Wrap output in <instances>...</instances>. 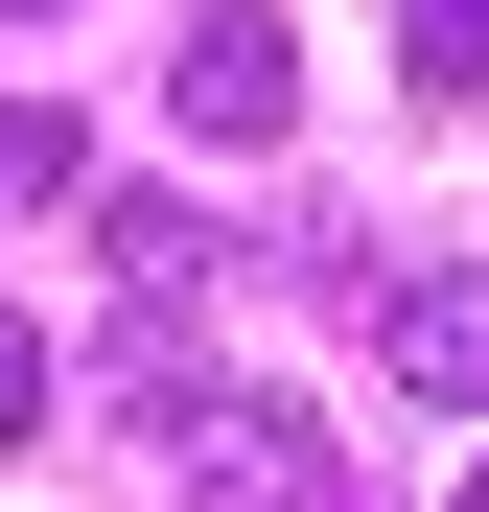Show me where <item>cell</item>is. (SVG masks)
I'll use <instances>...</instances> for the list:
<instances>
[{
    "label": "cell",
    "mask_w": 489,
    "mask_h": 512,
    "mask_svg": "<svg viewBox=\"0 0 489 512\" xmlns=\"http://www.w3.org/2000/svg\"><path fill=\"white\" fill-rule=\"evenodd\" d=\"M140 443H163L187 512H373L350 443H326L303 396H257V373H140Z\"/></svg>",
    "instance_id": "obj_1"
},
{
    "label": "cell",
    "mask_w": 489,
    "mask_h": 512,
    "mask_svg": "<svg viewBox=\"0 0 489 512\" xmlns=\"http://www.w3.org/2000/svg\"><path fill=\"white\" fill-rule=\"evenodd\" d=\"M373 373L420 419H489V256H420V280H373Z\"/></svg>",
    "instance_id": "obj_2"
},
{
    "label": "cell",
    "mask_w": 489,
    "mask_h": 512,
    "mask_svg": "<svg viewBox=\"0 0 489 512\" xmlns=\"http://www.w3.org/2000/svg\"><path fill=\"white\" fill-rule=\"evenodd\" d=\"M163 117H187V140H280V117H303V47H280V0H210V24L163 47Z\"/></svg>",
    "instance_id": "obj_3"
},
{
    "label": "cell",
    "mask_w": 489,
    "mask_h": 512,
    "mask_svg": "<svg viewBox=\"0 0 489 512\" xmlns=\"http://www.w3.org/2000/svg\"><path fill=\"white\" fill-rule=\"evenodd\" d=\"M210 256H233L210 210H163V187H117V280H140V326H163V303H210Z\"/></svg>",
    "instance_id": "obj_4"
},
{
    "label": "cell",
    "mask_w": 489,
    "mask_h": 512,
    "mask_svg": "<svg viewBox=\"0 0 489 512\" xmlns=\"http://www.w3.org/2000/svg\"><path fill=\"white\" fill-rule=\"evenodd\" d=\"M70 187H94V140H70L47 94H0V210H70Z\"/></svg>",
    "instance_id": "obj_5"
},
{
    "label": "cell",
    "mask_w": 489,
    "mask_h": 512,
    "mask_svg": "<svg viewBox=\"0 0 489 512\" xmlns=\"http://www.w3.org/2000/svg\"><path fill=\"white\" fill-rule=\"evenodd\" d=\"M420 94H489V0H420Z\"/></svg>",
    "instance_id": "obj_6"
},
{
    "label": "cell",
    "mask_w": 489,
    "mask_h": 512,
    "mask_svg": "<svg viewBox=\"0 0 489 512\" xmlns=\"http://www.w3.org/2000/svg\"><path fill=\"white\" fill-rule=\"evenodd\" d=\"M24 419H47V350H24V326H0V443H24Z\"/></svg>",
    "instance_id": "obj_7"
},
{
    "label": "cell",
    "mask_w": 489,
    "mask_h": 512,
    "mask_svg": "<svg viewBox=\"0 0 489 512\" xmlns=\"http://www.w3.org/2000/svg\"><path fill=\"white\" fill-rule=\"evenodd\" d=\"M0 24H70V0H0Z\"/></svg>",
    "instance_id": "obj_8"
},
{
    "label": "cell",
    "mask_w": 489,
    "mask_h": 512,
    "mask_svg": "<svg viewBox=\"0 0 489 512\" xmlns=\"http://www.w3.org/2000/svg\"><path fill=\"white\" fill-rule=\"evenodd\" d=\"M466 512H489V466H466Z\"/></svg>",
    "instance_id": "obj_9"
}]
</instances>
